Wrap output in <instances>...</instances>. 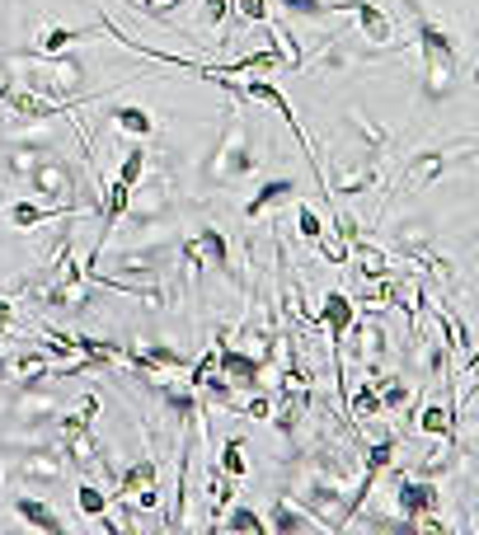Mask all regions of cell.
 Instances as JSON below:
<instances>
[{"label":"cell","instance_id":"7bdbcfd3","mask_svg":"<svg viewBox=\"0 0 479 535\" xmlns=\"http://www.w3.org/2000/svg\"><path fill=\"white\" fill-rule=\"evenodd\" d=\"M475 517H479V512H475Z\"/></svg>","mask_w":479,"mask_h":535},{"label":"cell","instance_id":"9c48e42d","mask_svg":"<svg viewBox=\"0 0 479 535\" xmlns=\"http://www.w3.org/2000/svg\"><path fill=\"white\" fill-rule=\"evenodd\" d=\"M5 104H10V113H15V118H24V123H52V118H62V113H76V104H71V108L52 104V99H43V94H33L29 85H24V90L15 85Z\"/></svg>","mask_w":479,"mask_h":535},{"label":"cell","instance_id":"ac0fdd59","mask_svg":"<svg viewBox=\"0 0 479 535\" xmlns=\"http://www.w3.org/2000/svg\"><path fill=\"white\" fill-rule=\"evenodd\" d=\"M62 216H76L71 207H43V202H10L5 207V221L15 230H38L47 221H62Z\"/></svg>","mask_w":479,"mask_h":535},{"label":"cell","instance_id":"5bb4252c","mask_svg":"<svg viewBox=\"0 0 479 535\" xmlns=\"http://www.w3.org/2000/svg\"><path fill=\"white\" fill-rule=\"evenodd\" d=\"M62 451H66L71 465H80V470L109 474V465H104V456H99V442H94L90 428H62Z\"/></svg>","mask_w":479,"mask_h":535},{"label":"cell","instance_id":"d6a6232c","mask_svg":"<svg viewBox=\"0 0 479 535\" xmlns=\"http://www.w3.org/2000/svg\"><path fill=\"white\" fill-rule=\"evenodd\" d=\"M418 432H428V437H447V432H451V413L442 409V404H428V409H423V418H418Z\"/></svg>","mask_w":479,"mask_h":535},{"label":"cell","instance_id":"ba28073f","mask_svg":"<svg viewBox=\"0 0 479 535\" xmlns=\"http://www.w3.org/2000/svg\"><path fill=\"white\" fill-rule=\"evenodd\" d=\"M395 503H400V517L404 521H418L428 517V512H437V489L428 484V479H395Z\"/></svg>","mask_w":479,"mask_h":535},{"label":"cell","instance_id":"b9f144b4","mask_svg":"<svg viewBox=\"0 0 479 535\" xmlns=\"http://www.w3.org/2000/svg\"><path fill=\"white\" fill-rule=\"evenodd\" d=\"M10 381V362H5V357H0V385Z\"/></svg>","mask_w":479,"mask_h":535},{"label":"cell","instance_id":"836d02e7","mask_svg":"<svg viewBox=\"0 0 479 535\" xmlns=\"http://www.w3.org/2000/svg\"><path fill=\"white\" fill-rule=\"evenodd\" d=\"M198 395L207 399V404H231V399H235V385H231V376H226V371H217V376L202 385Z\"/></svg>","mask_w":479,"mask_h":535},{"label":"cell","instance_id":"d6986e66","mask_svg":"<svg viewBox=\"0 0 479 535\" xmlns=\"http://www.w3.org/2000/svg\"><path fill=\"white\" fill-rule=\"evenodd\" d=\"M104 118H109L113 127H123L127 137H137V141L155 137V113L151 108H141V104H109Z\"/></svg>","mask_w":479,"mask_h":535},{"label":"cell","instance_id":"8d00e7d4","mask_svg":"<svg viewBox=\"0 0 479 535\" xmlns=\"http://www.w3.org/2000/svg\"><path fill=\"white\" fill-rule=\"evenodd\" d=\"M226 15H231V0H207L202 5V29H221Z\"/></svg>","mask_w":479,"mask_h":535},{"label":"cell","instance_id":"1f68e13d","mask_svg":"<svg viewBox=\"0 0 479 535\" xmlns=\"http://www.w3.org/2000/svg\"><path fill=\"white\" fill-rule=\"evenodd\" d=\"M217 371H221V352H217V348H212V352H202L198 362H193V371H188L184 381H188V385H193V390H202V385L212 381V376H217Z\"/></svg>","mask_w":479,"mask_h":535},{"label":"cell","instance_id":"5b68a950","mask_svg":"<svg viewBox=\"0 0 479 535\" xmlns=\"http://www.w3.org/2000/svg\"><path fill=\"white\" fill-rule=\"evenodd\" d=\"M179 254H184V263L193 273H212V268L231 273V240L217 226H202L198 235H188L184 245H179Z\"/></svg>","mask_w":479,"mask_h":535},{"label":"cell","instance_id":"74e56055","mask_svg":"<svg viewBox=\"0 0 479 535\" xmlns=\"http://www.w3.org/2000/svg\"><path fill=\"white\" fill-rule=\"evenodd\" d=\"M273 404H278L273 395H254L245 404V418H254V423H273Z\"/></svg>","mask_w":479,"mask_h":535},{"label":"cell","instance_id":"7402d4cb","mask_svg":"<svg viewBox=\"0 0 479 535\" xmlns=\"http://www.w3.org/2000/svg\"><path fill=\"white\" fill-rule=\"evenodd\" d=\"M442 169H447V155L423 151V155H414V165H409V174H404V184L409 188H433L437 179H442Z\"/></svg>","mask_w":479,"mask_h":535},{"label":"cell","instance_id":"277c9868","mask_svg":"<svg viewBox=\"0 0 479 535\" xmlns=\"http://www.w3.org/2000/svg\"><path fill=\"white\" fill-rule=\"evenodd\" d=\"M15 474L24 484H66V479H71V460H66L62 446L29 442L15 456Z\"/></svg>","mask_w":479,"mask_h":535},{"label":"cell","instance_id":"6da1fadb","mask_svg":"<svg viewBox=\"0 0 479 535\" xmlns=\"http://www.w3.org/2000/svg\"><path fill=\"white\" fill-rule=\"evenodd\" d=\"M10 66H24V85L33 94H43L52 104H85V62L71 57V52H57V57H43V52H10L5 57Z\"/></svg>","mask_w":479,"mask_h":535},{"label":"cell","instance_id":"3957f363","mask_svg":"<svg viewBox=\"0 0 479 535\" xmlns=\"http://www.w3.org/2000/svg\"><path fill=\"white\" fill-rule=\"evenodd\" d=\"M24 188L33 193V202H43V207H71V212H99V193H80V179L76 169L57 160V155H47L43 165L33 169Z\"/></svg>","mask_w":479,"mask_h":535},{"label":"cell","instance_id":"e0dca14e","mask_svg":"<svg viewBox=\"0 0 479 535\" xmlns=\"http://www.w3.org/2000/svg\"><path fill=\"white\" fill-rule=\"evenodd\" d=\"M296 179H263L259 188H254V198L245 202V216L249 221H259L263 212H273V207H278V202H296Z\"/></svg>","mask_w":479,"mask_h":535},{"label":"cell","instance_id":"ab89813d","mask_svg":"<svg viewBox=\"0 0 479 535\" xmlns=\"http://www.w3.org/2000/svg\"><path fill=\"white\" fill-rule=\"evenodd\" d=\"M10 324H15V301H5V296H0V338H5Z\"/></svg>","mask_w":479,"mask_h":535},{"label":"cell","instance_id":"d4e9b609","mask_svg":"<svg viewBox=\"0 0 479 535\" xmlns=\"http://www.w3.org/2000/svg\"><path fill=\"white\" fill-rule=\"evenodd\" d=\"M109 489H99V484H76V507L80 512H85V517L90 521H99L104 517V512H109Z\"/></svg>","mask_w":479,"mask_h":535},{"label":"cell","instance_id":"cb8c5ba5","mask_svg":"<svg viewBox=\"0 0 479 535\" xmlns=\"http://www.w3.org/2000/svg\"><path fill=\"white\" fill-rule=\"evenodd\" d=\"M146 165H151V155H146V146H127V155H123V165H118V184H127L132 193H137V184L146 179Z\"/></svg>","mask_w":479,"mask_h":535},{"label":"cell","instance_id":"83f0119b","mask_svg":"<svg viewBox=\"0 0 479 535\" xmlns=\"http://www.w3.org/2000/svg\"><path fill=\"white\" fill-rule=\"evenodd\" d=\"M292 226H296V235H301V240H310V245L325 235V226H320V216H315V207H310V202H296V207H292Z\"/></svg>","mask_w":479,"mask_h":535},{"label":"cell","instance_id":"e575fe53","mask_svg":"<svg viewBox=\"0 0 479 535\" xmlns=\"http://www.w3.org/2000/svg\"><path fill=\"white\" fill-rule=\"evenodd\" d=\"M231 10L245 19V24H268V15H273L268 0H231Z\"/></svg>","mask_w":479,"mask_h":535},{"label":"cell","instance_id":"4316f807","mask_svg":"<svg viewBox=\"0 0 479 535\" xmlns=\"http://www.w3.org/2000/svg\"><path fill=\"white\" fill-rule=\"evenodd\" d=\"M99 531H104V535H141L137 512H127V507H113L109 503V512L99 517Z\"/></svg>","mask_w":479,"mask_h":535},{"label":"cell","instance_id":"8fae6325","mask_svg":"<svg viewBox=\"0 0 479 535\" xmlns=\"http://www.w3.org/2000/svg\"><path fill=\"white\" fill-rule=\"evenodd\" d=\"M315 320H320V329L339 343V338H348V329H353V320H357V301L348 296V291L334 287L325 296V306H320V315H315Z\"/></svg>","mask_w":479,"mask_h":535},{"label":"cell","instance_id":"52a82bcc","mask_svg":"<svg viewBox=\"0 0 479 535\" xmlns=\"http://www.w3.org/2000/svg\"><path fill=\"white\" fill-rule=\"evenodd\" d=\"M217 352H221V371L231 376L235 390H254V395H259V390H263V376H268V371H263V357H254V352H240L235 343H226V348H217Z\"/></svg>","mask_w":479,"mask_h":535},{"label":"cell","instance_id":"484cf974","mask_svg":"<svg viewBox=\"0 0 479 535\" xmlns=\"http://www.w3.org/2000/svg\"><path fill=\"white\" fill-rule=\"evenodd\" d=\"M217 465L231 479H245L249 474V460H245V437H226V446H221V456H217Z\"/></svg>","mask_w":479,"mask_h":535},{"label":"cell","instance_id":"d590c367","mask_svg":"<svg viewBox=\"0 0 479 535\" xmlns=\"http://www.w3.org/2000/svg\"><path fill=\"white\" fill-rule=\"evenodd\" d=\"M132 5H137V10H141L146 19H170L174 10L184 5V0H132Z\"/></svg>","mask_w":479,"mask_h":535},{"label":"cell","instance_id":"2e32d148","mask_svg":"<svg viewBox=\"0 0 479 535\" xmlns=\"http://www.w3.org/2000/svg\"><path fill=\"white\" fill-rule=\"evenodd\" d=\"M310 526H315V521H310V512L296 503V498H287V493L268 507V531H273V535H306Z\"/></svg>","mask_w":479,"mask_h":535},{"label":"cell","instance_id":"4fadbf2b","mask_svg":"<svg viewBox=\"0 0 479 535\" xmlns=\"http://www.w3.org/2000/svg\"><path fill=\"white\" fill-rule=\"evenodd\" d=\"M235 493H240V479H231V474L221 470V465H212V474H207V517H212V526H207V535H217L221 517L235 507Z\"/></svg>","mask_w":479,"mask_h":535},{"label":"cell","instance_id":"9a60e30c","mask_svg":"<svg viewBox=\"0 0 479 535\" xmlns=\"http://www.w3.org/2000/svg\"><path fill=\"white\" fill-rule=\"evenodd\" d=\"M141 489H160V465H155L151 456L132 460V465L113 479V498H137Z\"/></svg>","mask_w":479,"mask_h":535},{"label":"cell","instance_id":"f546056e","mask_svg":"<svg viewBox=\"0 0 479 535\" xmlns=\"http://www.w3.org/2000/svg\"><path fill=\"white\" fill-rule=\"evenodd\" d=\"M292 19H325L334 15V0H278Z\"/></svg>","mask_w":479,"mask_h":535},{"label":"cell","instance_id":"f35d334b","mask_svg":"<svg viewBox=\"0 0 479 535\" xmlns=\"http://www.w3.org/2000/svg\"><path fill=\"white\" fill-rule=\"evenodd\" d=\"M10 90H15V66H10L5 57H0V104L10 99Z\"/></svg>","mask_w":479,"mask_h":535},{"label":"cell","instance_id":"60d3db41","mask_svg":"<svg viewBox=\"0 0 479 535\" xmlns=\"http://www.w3.org/2000/svg\"><path fill=\"white\" fill-rule=\"evenodd\" d=\"M470 381H479V352L470 357Z\"/></svg>","mask_w":479,"mask_h":535},{"label":"cell","instance_id":"ffe728a7","mask_svg":"<svg viewBox=\"0 0 479 535\" xmlns=\"http://www.w3.org/2000/svg\"><path fill=\"white\" fill-rule=\"evenodd\" d=\"M376 184V160H362V165H343L334 179H329L325 193H367Z\"/></svg>","mask_w":479,"mask_h":535},{"label":"cell","instance_id":"8992f818","mask_svg":"<svg viewBox=\"0 0 479 535\" xmlns=\"http://www.w3.org/2000/svg\"><path fill=\"white\" fill-rule=\"evenodd\" d=\"M10 413H15L19 423H29V428H47V423L62 418V395H57V390H43V381L19 385V395L10 399Z\"/></svg>","mask_w":479,"mask_h":535},{"label":"cell","instance_id":"7a4b0ae2","mask_svg":"<svg viewBox=\"0 0 479 535\" xmlns=\"http://www.w3.org/2000/svg\"><path fill=\"white\" fill-rule=\"evenodd\" d=\"M259 169V151H254V132L245 127V118H231L226 132L217 137V146L207 151L202 160V184L207 188H221V184H235Z\"/></svg>","mask_w":479,"mask_h":535},{"label":"cell","instance_id":"4dcf8cb0","mask_svg":"<svg viewBox=\"0 0 479 535\" xmlns=\"http://www.w3.org/2000/svg\"><path fill=\"white\" fill-rule=\"evenodd\" d=\"M390 460H395V437H381L376 446H367L362 470H367V474H381V470H390Z\"/></svg>","mask_w":479,"mask_h":535},{"label":"cell","instance_id":"44dd1931","mask_svg":"<svg viewBox=\"0 0 479 535\" xmlns=\"http://www.w3.org/2000/svg\"><path fill=\"white\" fill-rule=\"evenodd\" d=\"M94 33H104V29H99V24H90V29H66V24H57V29H47L43 38H38V52H43V57H57V52H71V47L94 38Z\"/></svg>","mask_w":479,"mask_h":535},{"label":"cell","instance_id":"7c38bea8","mask_svg":"<svg viewBox=\"0 0 479 535\" xmlns=\"http://www.w3.org/2000/svg\"><path fill=\"white\" fill-rule=\"evenodd\" d=\"M334 10H353L357 15V29H362V38L367 43H390L395 33H390V19H386V10L376 5V0H334Z\"/></svg>","mask_w":479,"mask_h":535},{"label":"cell","instance_id":"30bf717a","mask_svg":"<svg viewBox=\"0 0 479 535\" xmlns=\"http://www.w3.org/2000/svg\"><path fill=\"white\" fill-rule=\"evenodd\" d=\"M15 517L24 521V526H33L38 535H76L62 521V512H57V507L43 503V498H29V493H24V498H15Z\"/></svg>","mask_w":479,"mask_h":535},{"label":"cell","instance_id":"f1b7e54d","mask_svg":"<svg viewBox=\"0 0 479 535\" xmlns=\"http://www.w3.org/2000/svg\"><path fill=\"white\" fill-rule=\"evenodd\" d=\"M57 423H62V428H94V423H99V395H80L76 413H66Z\"/></svg>","mask_w":479,"mask_h":535},{"label":"cell","instance_id":"603a6c76","mask_svg":"<svg viewBox=\"0 0 479 535\" xmlns=\"http://www.w3.org/2000/svg\"><path fill=\"white\" fill-rule=\"evenodd\" d=\"M221 521H226V531L231 535H273L268 531V521H263V512H254V507H231Z\"/></svg>","mask_w":479,"mask_h":535}]
</instances>
